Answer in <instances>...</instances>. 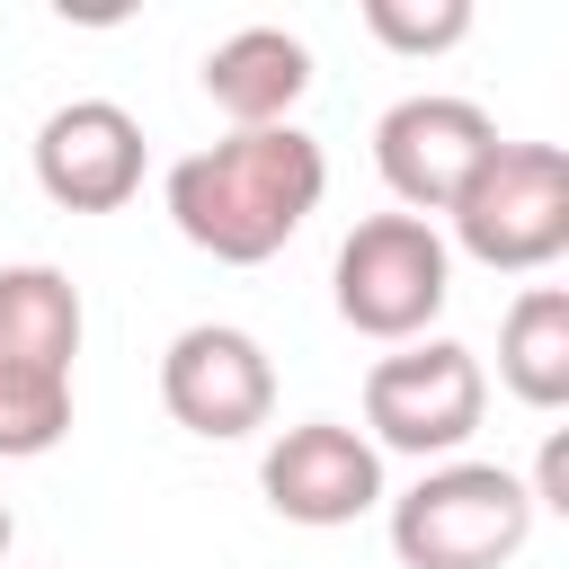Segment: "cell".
Instances as JSON below:
<instances>
[{"instance_id":"obj_1","label":"cell","mask_w":569,"mask_h":569,"mask_svg":"<svg viewBox=\"0 0 569 569\" xmlns=\"http://www.w3.org/2000/svg\"><path fill=\"white\" fill-rule=\"evenodd\" d=\"M329 196V160L302 124H267V133H222L204 151H187L169 169V222L187 249L222 258V267H267Z\"/></svg>"},{"instance_id":"obj_2","label":"cell","mask_w":569,"mask_h":569,"mask_svg":"<svg viewBox=\"0 0 569 569\" xmlns=\"http://www.w3.org/2000/svg\"><path fill=\"white\" fill-rule=\"evenodd\" d=\"M80 284L44 258L0 267V462H36L71 436Z\"/></svg>"},{"instance_id":"obj_3","label":"cell","mask_w":569,"mask_h":569,"mask_svg":"<svg viewBox=\"0 0 569 569\" xmlns=\"http://www.w3.org/2000/svg\"><path fill=\"white\" fill-rule=\"evenodd\" d=\"M533 533L525 471L507 462H436L418 489L391 498V551L400 569H507Z\"/></svg>"},{"instance_id":"obj_4","label":"cell","mask_w":569,"mask_h":569,"mask_svg":"<svg viewBox=\"0 0 569 569\" xmlns=\"http://www.w3.org/2000/svg\"><path fill=\"white\" fill-rule=\"evenodd\" d=\"M329 293H338V320H347L356 338L409 347V338H427L436 311L453 302V249H445L436 222H418V213H365V222L338 240Z\"/></svg>"},{"instance_id":"obj_5","label":"cell","mask_w":569,"mask_h":569,"mask_svg":"<svg viewBox=\"0 0 569 569\" xmlns=\"http://www.w3.org/2000/svg\"><path fill=\"white\" fill-rule=\"evenodd\" d=\"M462 258L498 276H542L569 249V151L560 142H498L480 178L453 196Z\"/></svg>"},{"instance_id":"obj_6","label":"cell","mask_w":569,"mask_h":569,"mask_svg":"<svg viewBox=\"0 0 569 569\" xmlns=\"http://www.w3.org/2000/svg\"><path fill=\"white\" fill-rule=\"evenodd\" d=\"M480 418H489V373L453 338H409L365 373V427H373L365 445L373 453L445 462V453H462L480 436Z\"/></svg>"},{"instance_id":"obj_7","label":"cell","mask_w":569,"mask_h":569,"mask_svg":"<svg viewBox=\"0 0 569 569\" xmlns=\"http://www.w3.org/2000/svg\"><path fill=\"white\" fill-rule=\"evenodd\" d=\"M160 409L204 445H240V436H258L276 418V365H267V347L249 329L196 320L160 356Z\"/></svg>"},{"instance_id":"obj_8","label":"cell","mask_w":569,"mask_h":569,"mask_svg":"<svg viewBox=\"0 0 569 569\" xmlns=\"http://www.w3.org/2000/svg\"><path fill=\"white\" fill-rule=\"evenodd\" d=\"M498 151V124H489V107H471V98H445V89H418V98H400L382 124H373V169H382V187L400 196V213H453V196L480 178V160Z\"/></svg>"},{"instance_id":"obj_9","label":"cell","mask_w":569,"mask_h":569,"mask_svg":"<svg viewBox=\"0 0 569 569\" xmlns=\"http://www.w3.org/2000/svg\"><path fill=\"white\" fill-rule=\"evenodd\" d=\"M258 489H267V507L284 525L329 533V525H356L365 507H382V453L338 418H302V427H284L267 445Z\"/></svg>"},{"instance_id":"obj_10","label":"cell","mask_w":569,"mask_h":569,"mask_svg":"<svg viewBox=\"0 0 569 569\" xmlns=\"http://www.w3.org/2000/svg\"><path fill=\"white\" fill-rule=\"evenodd\" d=\"M36 187L62 213H124L142 196V124L116 98H71L36 124Z\"/></svg>"},{"instance_id":"obj_11","label":"cell","mask_w":569,"mask_h":569,"mask_svg":"<svg viewBox=\"0 0 569 569\" xmlns=\"http://www.w3.org/2000/svg\"><path fill=\"white\" fill-rule=\"evenodd\" d=\"M204 98L231 116V133H267V124H293L302 89H311V44L284 36V27H240L204 53Z\"/></svg>"},{"instance_id":"obj_12","label":"cell","mask_w":569,"mask_h":569,"mask_svg":"<svg viewBox=\"0 0 569 569\" xmlns=\"http://www.w3.org/2000/svg\"><path fill=\"white\" fill-rule=\"evenodd\" d=\"M498 382H507L525 409H560V400H569V293H560V284H525V293L507 302Z\"/></svg>"},{"instance_id":"obj_13","label":"cell","mask_w":569,"mask_h":569,"mask_svg":"<svg viewBox=\"0 0 569 569\" xmlns=\"http://www.w3.org/2000/svg\"><path fill=\"white\" fill-rule=\"evenodd\" d=\"M365 36L391 53H445L471 36V0H365Z\"/></svg>"},{"instance_id":"obj_14","label":"cell","mask_w":569,"mask_h":569,"mask_svg":"<svg viewBox=\"0 0 569 569\" xmlns=\"http://www.w3.org/2000/svg\"><path fill=\"white\" fill-rule=\"evenodd\" d=\"M525 498H533V516H542V507H551V516H569V436H560V427L542 436V462H533Z\"/></svg>"},{"instance_id":"obj_15","label":"cell","mask_w":569,"mask_h":569,"mask_svg":"<svg viewBox=\"0 0 569 569\" xmlns=\"http://www.w3.org/2000/svg\"><path fill=\"white\" fill-rule=\"evenodd\" d=\"M9 542H18V525H9V507H0V560H9Z\"/></svg>"}]
</instances>
